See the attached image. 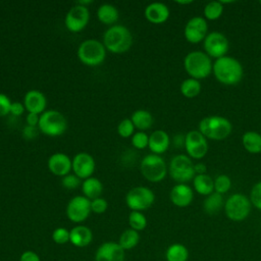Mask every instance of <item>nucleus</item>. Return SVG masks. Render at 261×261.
Masks as SVG:
<instances>
[{
	"label": "nucleus",
	"mask_w": 261,
	"mask_h": 261,
	"mask_svg": "<svg viewBox=\"0 0 261 261\" xmlns=\"http://www.w3.org/2000/svg\"><path fill=\"white\" fill-rule=\"evenodd\" d=\"M48 168L53 174L64 176L72 169V160L65 153L57 152L49 157Z\"/></svg>",
	"instance_id": "a211bd4d"
},
{
	"label": "nucleus",
	"mask_w": 261,
	"mask_h": 261,
	"mask_svg": "<svg viewBox=\"0 0 261 261\" xmlns=\"http://www.w3.org/2000/svg\"><path fill=\"white\" fill-rule=\"evenodd\" d=\"M251 201L243 194L231 195L224 203L225 215L232 221H242L251 211Z\"/></svg>",
	"instance_id": "6e6552de"
},
{
	"label": "nucleus",
	"mask_w": 261,
	"mask_h": 261,
	"mask_svg": "<svg viewBox=\"0 0 261 261\" xmlns=\"http://www.w3.org/2000/svg\"><path fill=\"white\" fill-rule=\"evenodd\" d=\"M259 3H260V4H261V0H260V1H259Z\"/></svg>",
	"instance_id": "8fccbe9b"
},
{
	"label": "nucleus",
	"mask_w": 261,
	"mask_h": 261,
	"mask_svg": "<svg viewBox=\"0 0 261 261\" xmlns=\"http://www.w3.org/2000/svg\"><path fill=\"white\" fill-rule=\"evenodd\" d=\"M82 192L83 196L88 198L89 200H94L99 198L103 192V185L97 177H89L84 179L82 182Z\"/></svg>",
	"instance_id": "b1692460"
},
{
	"label": "nucleus",
	"mask_w": 261,
	"mask_h": 261,
	"mask_svg": "<svg viewBox=\"0 0 261 261\" xmlns=\"http://www.w3.org/2000/svg\"><path fill=\"white\" fill-rule=\"evenodd\" d=\"M11 103L12 102L6 95L0 93V117L6 116L7 114L10 113Z\"/></svg>",
	"instance_id": "79ce46f5"
},
{
	"label": "nucleus",
	"mask_w": 261,
	"mask_h": 261,
	"mask_svg": "<svg viewBox=\"0 0 261 261\" xmlns=\"http://www.w3.org/2000/svg\"><path fill=\"white\" fill-rule=\"evenodd\" d=\"M223 12V5L219 1H211L204 8V15L207 19H218Z\"/></svg>",
	"instance_id": "72a5a7b5"
},
{
	"label": "nucleus",
	"mask_w": 261,
	"mask_h": 261,
	"mask_svg": "<svg viewBox=\"0 0 261 261\" xmlns=\"http://www.w3.org/2000/svg\"><path fill=\"white\" fill-rule=\"evenodd\" d=\"M108 208V203L105 199L99 197V198H96L94 200L91 201V209H92V212L96 213V214H102L104 213Z\"/></svg>",
	"instance_id": "a19ab883"
},
{
	"label": "nucleus",
	"mask_w": 261,
	"mask_h": 261,
	"mask_svg": "<svg viewBox=\"0 0 261 261\" xmlns=\"http://www.w3.org/2000/svg\"><path fill=\"white\" fill-rule=\"evenodd\" d=\"M184 66L192 79L201 80L207 77L211 73L213 64L211 58L206 53L193 51L185 57Z\"/></svg>",
	"instance_id": "20e7f679"
},
{
	"label": "nucleus",
	"mask_w": 261,
	"mask_h": 261,
	"mask_svg": "<svg viewBox=\"0 0 261 261\" xmlns=\"http://www.w3.org/2000/svg\"><path fill=\"white\" fill-rule=\"evenodd\" d=\"M250 201L253 206L261 210V181L255 184L250 193Z\"/></svg>",
	"instance_id": "ea45409f"
},
{
	"label": "nucleus",
	"mask_w": 261,
	"mask_h": 261,
	"mask_svg": "<svg viewBox=\"0 0 261 261\" xmlns=\"http://www.w3.org/2000/svg\"><path fill=\"white\" fill-rule=\"evenodd\" d=\"M69 242L77 248L89 246L93 240V232L86 225H76L69 230Z\"/></svg>",
	"instance_id": "4be33fe9"
},
{
	"label": "nucleus",
	"mask_w": 261,
	"mask_h": 261,
	"mask_svg": "<svg viewBox=\"0 0 261 261\" xmlns=\"http://www.w3.org/2000/svg\"><path fill=\"white\" fill-rule=\"evenodd\" d=\"M61 185L66 190H75L80 185H82L81 178L77 177L74 173H68L61 178Z\"/></svg>",
	"instance_id": "58836bf2"
},
{
	"label": "nucleus",
	"mask_w": 261,
	"mask_h": 261,
	"mask_svg": "<svg viewBox=\"0 0 261 261\" xmlns=\"http://www.w3.org/2000/svg\"><path fill=\"white\" fill-rule=\"evenodd\" d=\"M192 2H193L192 0H185V1L178 0V1H176V3H178V4H190V3H192Z\"/></svg>",
	"instance_id": "09e8293b"
},
{
	"label": "nucleus",
	"mask_w": 261,
	"mask_h": 261,
	"mask_svg": "<svg viewBox=\"0 0 261 261\" xmlns=\"http://www.w3.org/2000/svg\"><path fill=\"white\" fill-rule=\"evenodd\" d=\"M128 224L130 228L141 231L147 226V218L140 211H132L128 215Z\"/></svg>",
	"instance_id": "473e14b6"
},
{
	"label": "nucleus",
	"mask_w": 261,
	"mask_h": 261,
	"mask_svg": "<svg viewBox=\"0 0 261 261\" xmlns=\"http://www.w3.org/2000/svg\"><path fill=\"white\" fill-rule=\"evenodd\" d=\"M38 128L41 133L50 137L61 136L67 128V120L57 110H46L40 114Z\"/></svg>",
	"instance_id": "423d86ee"
},
{
	"label": "nucleus",
	"mask_w": 261,
	"mask_h": 261,
	"mask_svg": "<svg viewBox=\"0 0 261 261\" xmlns=\"http://www.w3.org/2000/svg\"><path fill=\"white\" fill-rule=\"evenodd\" d=\"M65 212L70 221L74 223L84 222L92 212L91 200L85 196H75L67 203Z\"/></svg>",
	"instance_id": "9b49d317"
},
{
	"label": "nucleus",
	"mask_w": 261,
	"mask_h": 261,
	"mask_svg": "<svg viewBox=\"0 0 261 261\" xmlns=\"http://www.w3.org/2000/svg\"><path fill=\"white\" fill-rule=\"evenodd\" d=\"M142 175L151 182H159L164 179L167 168L164 159L157 154L146 155L140 164Z\"/></svg>",
	"instance_id": "0eeeda50"
},
{
	"label": "nucleus",
	"mask_w": 261,
	"mask_h": 261,
	"mask_svg": "<svg viewBox=\"0 0 261 261\" xmlns=\"http://www.w3.org/2000/svg\"><path fill=\"white\" fill-rule=\"evenodd\" d=\"M165 257L167 261H187L189 251L187 247L181 244H172L167 248Z\"/></svg>",
	"instance_id": "7c9ffc66"
},
{
	"label": "nucleus",
	"mask_w": 261,
	"mask_h": 261,
	"mask_svg": "<svg viewBox=\"0 0 261 261\" xmlns=\"http://www.w3.org/2000/svg\"><path fill=\"white\" fill-rule=\"evenodd\" d=\"M212 70L216 80L227 86L239 84L244 73L243 66L240 61L231 56L226 55L215 60Z\"/></svg>",
	"instance_id": "f257e3e1"
},
{
	"label": "nucleus",
	"mask_w": 261,
	"mask_h": 261,
	"mask_svg": "<svg viewBox=\"0 0 261 261\" xmlns=\"http://www.w3.org/2000/svg\"><path fill=\"white\" fill-rule=\"evenodd\" d=\"M95 160L89 153L80 152L72 159L73 173L81 179L91 177L95 170Z\"/></svg>",
	"instance_id": "dca6fc26"
},
{
	"label": "nucleus",
	"mask_w": 261,
	"mask_h": 261,
	"mask_svg": "<svg viewBox=\"0 0 261 261\" xmlns=\"http://www.w3.org/2000/svg\"><path fill=\"white\" fill-rule=\"evenodd\" d=\"M194 169L197 174H204L207 170V167L203 163H197L196 165H194Z\"/></svg>",
	"instance_id": "de8ad7c7"
},
{
	"label": "nucleus",
	"mask_w": 261,
	"mask_h": 261,
	"mask_svg": "<svg viewBox=\"0 0 261 261\" xmlns=\"http://www.w3.org/2000/svg\"><path fill=\"white\" fill-rule=\"evenodd\" d=\"M228 47L227 38L219 32H212L204 39V49L209 57L218 59L225 56Z\"/></svg>",
	"instance_id": "ddd939ff"
},
{
	"label": "nucleus",
	"mask_w": 261,
	"mask_h": 261,
	"mask_svg": "<svg viewBox=\"0 0 261 261\" xmlns=\"http://www.w3.org/2000/svg\"><path fill=\"white\" fill-rule=\"evenodd\" d=\"M90 19L88 7L75 4L66 13L64 23L66 29L72 33H79L86 28Z\"/></svg>",
	"instance_id": "f8f14e48"
},
{
	"label": "nucleus",
	"mask_w": 261,
	"mask_h": 261,
	"mask_svg": "<svg viewBox=\"0 0 261 261\" xmlns=\"http://www.w3.org/2000/svg\"><path fill=\"white\" fill-rule=\"evenodd\" d=\"M140 242V234L139 231L133 229V228H127L122 231V233L119 237L118 244L124 251H128L134 249Z\"/></svg>",
	"instance_id": "c756f323"
},
{
	"label": "nucleus",
	"mask_w": 261,
	"mask_h": 261,
	"mask_svg": "<svg viewBox=\"0 0 261 261\" xmlns=\"http://www.w3.org/2000/svg\"><path fill=\"white\" fill-rule=\"evenodd\" d=\"M232 129L230 121L219 115H212L203 118L199 123V132L208 139L221 141L227 138Z\"/></svg>",
	"instance_id": "7ed1b4c3"
},
{
	"label": "nucleus",
	"mask_w": 261,
	"mask_h": 261,
	"mask_svg": "<svg viewBox=\"0 0 261 261\" xmlns=\"http://www.w3.org/2000/svg\"><path fill=\"white\" fill-rule=\"evenodd\" d=\"M193 190L186 184H178L170 191V200L177 207H187L193 201Z\"/></svg>",
	"instance_id": "412c9836"
},
{
	"label": "nucleus",
	"mask_w": 261,
	"mask_h": 261,
	"mask_svg": "<svg viewBox=\"0 0 261 261\" xmlns=\"http://www.w3.org/2000/svg\"><path fill=\"white\" fill-rule=\"evenodd\" d=\"M69 230L65 227H57L52 232V240L58 245H64L69 242Z\"/></svg>",
	"instance_id": "4c0bfd02"
},
{
	"label": "nucleus",
	"mask_w": 261,
	"mask_h": 261,
	"mask_svg": "<svg viewBox=\"0 0 261 261\" xmlns=\"http://www.w3.org/2000/svg\"><path fill=\"white\" fill-rule=\"evenodd\" d=\"M133 44L130 31L121 24L110 25L103 36V45L111 53L120 54L129 50Z\"/></svg>",
	"instance_id": "f03ea898"
},
{
	"label": "nucleus",
	"mask_w": 261,
	"mask_h": 261,
	"mask_svg": "<svg viewBox=\"0 0 261 261\" xmlns=\"http://www.w3.org/2000/svg\"><path fill=\"white\" fill-rule=\"evenodd\" d=\"M193 179L194 188L198 194L208 196L213 193L214 180L208 174H197Z\"/></svg>",
	"instance_id": "bb28decb"
},
{
	"label": "nucleus",
	"mask_w": 261,
	"mask_h": 261,
	"mask_svg": "<svg viewBox=\"0 0 261 261\" xmlns=\"http://www.w3.org/2000/svg\"><path fill=\"white\" fill-rule=\"evenodd\" d=\"M207 31L208 25L206 19L202 16H194L187 22L184 34L187 41L196 44L206 38Z\"/></svg>",
	"instance_id": "2eb2a0df"
},
{
	"label": "nucleus",
	"mask_w": 261,
	"mask_h": 261,
	"mask_svg": "<svg viewBox=\"0 0 261 261\" xmlns=\"http://www.w3.org/2000/svg\"><path fill=\"white\" fill-rule=\"evenodd\" d=\"M97 17L102 23L113 25V23H115L118 19V10L114 5L105 3L99 6L97 10Z\"/></svg>",
	"instance_id": "393cba45"
},
{
	"label": "nucleus",
	"mask_w": 261,
	"mask_h": 261,
	"mask_svg": "<svg viewBox=\"0 0 261 261\" xmlns=\"http://www.w3.org/2000/svg\"><path fill=\"white\" fill-rule=\"evenodd\" d=\"M170 176L179 184H185L195 177L194 164L190 157L187 155H176L169 163Z\"/></svg>",
	"instance_id": "1a4fd4ad"
},
{
	"label": "nucleus",
	"mask_w": 261,
	"mask_h": 261,
	"mask_svg": "<svg viewBox=\"0 0 261 261\" xmlns=\"http://www.w3.org/2000/svg\"><path fill=\"white\" fill-rule=\"evenodd\" d=\"M145 17L152 23H163L169 17V9L164 3L153 2L145 8Z\"/></svg>",
	"instance_id": "aec40b11"
},
{
	"label": "nucleus",
	"mask_w": 261,
	"mask_h": 261,
	"mask_svg": "<svg viewBox=\"0 0 261 261\" xmlns=\"http://www.w3.org/2000/svg\"><path fill=\"white\" fill-rule=\"evenodd\" d=\"M132 145L137 149H145L149 145V136L145 132H137L132 136Z\"/></svg>",
	"instance_id": "e433bc0d"
},
{
	"label": "nucleus",
	"mask_w": 261,
	"mask_h": 261,
	"mask_svg": "<svg viewBox=\"0 0 261 261\" xmlns=\"http://www.w3.org/2000/svg\"><path fill=\"white\" fill-rule=\"evenodd\" d=\"M231 187L230 178L225 174H220L214 179V190L218 194L226 193Z\"/></svg>",
	"instance_id": "f704fd0d"
},
{
	"label": "nucleus",
	"mask_w": 261,
	"mask_h": 261,
	"mask_svg": "<svg viewBox=\"0 0 261 261\" xmlns=\"http://www.w3.org/2000/svg\"><path fill=\"white\" fill-rule=\"evenodd\" d=\"M25 110L24 105L21 104L20 102H12L10 106V113L14 116H20L23 111Z\"/></svg>",
	"instance_id": "c03bdc74"
},
{
	"label": "nucleus",
	"mask_w": 261,
	"mask_h": 261,
	"mask_svg": "<svg viewBox=\"0 0 261 261\" xmlns=\"http://www.w3.org/2000/svg\"><path fill=\"white\" fill-rule=\"evenodd\" d=\"M242 143L244 148L250 153L257 154L261 152V135L256 132L249 130L245 133L242 137Z\"/></svg>",
	"instance_id": "cd10ccee"
},
{
	"label": "nucleus",
	"mask_w": 261,
	"mask_h": 261,
	"mask_svg": "<svg viewBox=\"0 0 261 261\" xmlns=\"http://www.w3.org/2000/svg\"><path fill=\"white\" fill-rule=\"evenodd\" d=\"M77 57L82 63L88 66H97L105 60L106 49L102 42L96 39H88L81 43L77 49Z\"/></svg>",
	"instance_id": "39448f33"
},
{
	"label": "nucleus",
	"mask_w": 261,
	"mask_h": 261,
	"mask_svg": "<svg viewBox=\"0 0 261 261\" xmlns=\"http://www.w3.org/2000/svg\"><path fill=\"white\" fill-rule=\"evenodd\" d=\"M39 129V128H38ZM37 127H34V126H30V125H27L24 128H23V137L25 139H34L37 135Z\"/></svg>",
	"instance_id": "49530a36"
},
{
	"label": "nucleus",
	"mask_w": 261,
	"mask_h": 261,
	"mask_svg": "<svg viewBox=\"0 0 261 261\" xmlns=\"http://www.w3.org/2000/svg\"><path fill=\"white\" fill-rule=\"evenodd\" d=\"M223 198L221 194H218L216 192H213L212 194L208 195L203 203V208L205 212L209 215L217 214L222 206H223Z\"/></svg>",
	"instance_id": "c85d7f7f"
},
{
	"label": "nucleus",
	"mask_w": 261,
	"mask_h": 261,
	"mask_svg": "<svg viewBox=\"0 0 261 261\" xmlns=\"http://www.w3.org/2000/svg\"><path fill=\"white\" fill-rule=\"evenodd\" d=\"M19 261H41V259L36 252L28 250L21 253L19 257Z\"/></svg>",
	"instance_id": "37998d69"
},
{
	"label": "nucleus",
	"mask_w": 261,
	"mask_h": 261,
	"mask_svg": "<svg viewBox=\"0 0 261 261\" xmlns=\"http://www.w3.org/2000/svg\"><path fill=\"white\" fill-rule=\"evenodd\" d=\"M185 148L192 158L201 159L208 151V143L199 130H191L185 137Z\"/></svg>",
	"instance_id": "4468645a"
},
{
	"label": "nucleus",
	"mask_w": 261,
	"mask_h": 261,
	"mask_svg": "<svg viewBox=\"0 0 261 261\" xmlns=\"http://www.w3.org/2000/svg\"><path fill=\"white\" fill-rule=\"evenodd\" d=\"M39 120H40V115H39V114H36V113H29V112H28L27 117H25L27 125L37 127L38 124H39Z\"/></svg>",
	"instance_id": "a18cd8bd"
},
{
	"label": "nucleus",
	"mask_w": 261,
	"mask_h": 261,
	"mask_svg": "<svg viewBox=\"0 0 261 261\" xmlns=\"http://www.w3.org/2000/svg\"><path fill=\"white\" fill-rule=\"evenodd\" d=\"M155 200L154 193L147 187L139 186L129 190L125 196L126 206L132 211H143L152 206Z\"/></svg>",
	"instance_id": "9d476101"
},
{
	"label": "nucleus",
	"mask_w": 261,
	"mask_h": 261,
	"mask_svg": "<svg viewBox=\"0 0 261 261\" xmlns=\"http://www.w3.org/2000/svg\"><path fill=\"white\" fill-rule=\"evenodd\" d=\"M201 91V84L198 80L187 79L180 85V92L187 98H194L199 95Z\"/></svg>",
	"instance_id": "2f4dec72"
},
{
	"label": "nucleus",
	"mask_w": 261,
	"mask_h": 261,
	"mask_svg": "<svg viewBox=\"0 0 261 261\" xmlns=\"http://www.w3.org/2000/svg\"><path fill=\"white\" fill-rule=\"evenodd\" d=\"M23 105L29 113H36L40 115L46 111L47 100L42 92L38 90H30L24 95Z\"/></svg>",
	"instance_id": "6ab92c4d"
},
{
	"label": "nucleus",
	"mask_w": 261,
	"mask_h": 261,
	"mask_svg": "<svg viewBox=\"0 0 261 261\" xmlns=\"http://www.w3.org/2000/svg\"><path fill=\"white\" fill-rule=\"evenodd\" d=\"M170 144L169 136L167 135L166 132L162 129H157L154 130L150 136H149V149L153 154H162L164 153Z\"/></svg>",
	"instance_id": "5701e85b"
},
{
	"label": "nucleus",
	"mask_w": 261,
	"mask_h": 261,
	"mask_svg": "<svg viewBox=\"0 0 261 261\" xmlns=\"http://www.w3.org/2000/svg\"><path fill=\"white\" fill-rule=\"evenodd\" d=\"M135 125L133 124L130 118L122 119L117 125V133L122 138H128L133 136L135 133Z\"/></svg>",
	"instance_id": "c9c22d12"
},
{
	"label": "nucleus",
	"mask_w": 261,
	"mask_h": 261,
	"mask_svg": "<svg viewBox=\"0 0 261 261\" xmlns=\"http://www.w3.org/2000/svg\"><path fill=\"white\" fill-rule=\"evenodd\" d=\"M124 252L118 243L105 242L98 247L95 261H124Z\"/></svg>",
	"instance_id": "f3484780"
},
{
	"label": "nucleus",
	"mask_w": 261,
	"mask_h": 261,
	"mask_svg": "<svg viewBox=\"0 0 261 261\" xmlns=\"http://www.w3.org/2000/svg\"><path fill=\"white\" fill-rule=\"evenodd\" d=\"M130 120L136 128L140 129V132L146 130L150 128L153 124V116L152 114L144 109H139L133 112Z\"/></svg>",
	"instance_id": "a878e982"
}]
</instances>
